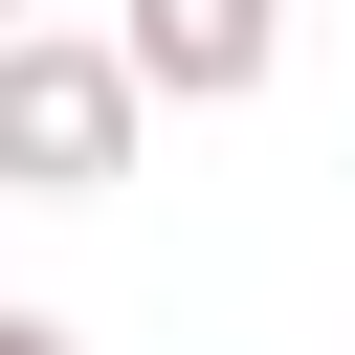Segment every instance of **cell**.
I'll use <instances>...</instances> for the list:
<instances>
[{"instance_id":"3","label":"cell","mask_w":355,"mask_h":355,"mask_svg":"<svg viewBox=\"0 0 355 355\" xmlns=\"http://www.w3.org/2000/svg\"><path fill=\"white\" fill-rule=\"evenodd\" d=\"M0 355H89V333H67V311H22V288H0Z\"/></svg>"},{"instance_id":"1","label":"cell","mask_w":355,"mask_h":355,"mask_svg":"<svg viewBox=\"0 0 355 355\" xmlns=\"http://www.w3.org/2000/svg\"><path fill=\"white\" fill-rule=\"evenodd\" d=\"M155 155V89L111 22H0V200H111Z\"/></svg>"},{"instance_id":"2","label":"cell","mask_w":355,"mask_h":355,"mask_svg":"<svg viewBox=\"0 0 355 355\" xmlns=\"http://www.w3.org/2000/svg\"><path fill=\"white\" fill-rule=\"evenodd\" d=\"M111 44H133L155 111H244V89L288 67V0H111Z\"/></svg>"},{"instance_id":"4","label":"cell","mask_w":355,"mask_h":355,"mask_svg":"<svg viewBox=\"0 0 355 355\" xmlns=\"http://www.w3.org/2000/svg\"><path fill=\"white\" fill-rule=\"evenodd\" d=\"M0 22H44V0H0Z\"/></svg>"}]
</instances>
